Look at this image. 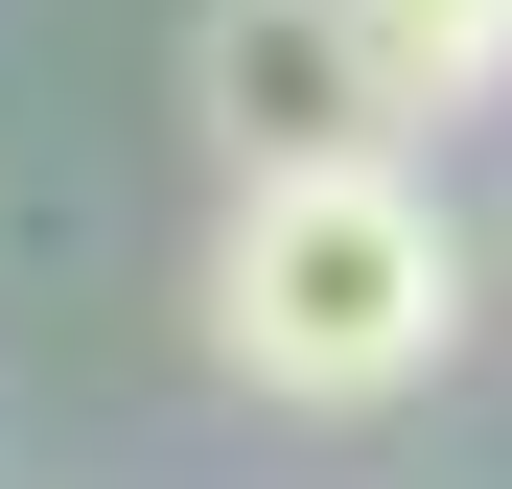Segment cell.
Instances as JSON below:
<instances>
[{"instance_id": "6da1fadb", "label": "cell", "mask_w": 512, "mask_h": 489, "mask_svg": "<svg viewBox=\"0 0 512 489\" xmlns=\"http://www.w3.org/2000/svg\"><path fill=\"white\" fill-rule=\"evenodd\" d=\"M466 326V210L419 163H256L210 210V373L280 396V420H396Z\"/></svg>"}, {"instance_id": "3957f363", "label": "cell", "mask_w": 512, "mask_h": 489, "mask_svg": "<svg viewBox=\"0 0 512 489\" xmlns=\"http://www.w3.org/2000/svg\"><path fill=\"white\" fill-rule=\"evenodd\" d=\"M350 24H373V70H396V140L512 94V0H350Z\"/></svg>"}, {"instance_id": "7a4b0ae2", "label": "cell", "mask_w": 512, "mask_h": 489, "mask_svg": "<svg viewBox=\"0 0 512 489\" xmlns=\"http://www.w3.org/2000/svg\"><path fill=\"white\" fill-rule=\"evenodd\" d=\"M187 117L233 140V187L256 163H373L396 140V70H373L350 0H210L187 24Z\"/></svg>"}]
</instances>
